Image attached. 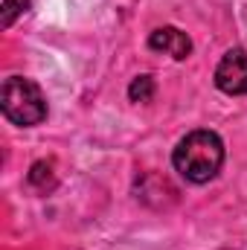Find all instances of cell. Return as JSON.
<instances>
[{
	"mask_svg": "<svg viewBox=\"0 0 247 250\" xmlns=\"http://www.w3.org/2000/svg\"><path fill=\"white\" fill-rule=\"evenodd\" d=\"M172 163L189 184H206L224 166V143L215 131H192L178 143Z\"/></svg>",
	"mask_w": 247,
	"mask_h": 250,
	"instance_id": "6da1fadb",
	"label": "cell"
},
{
	"mask_svg": "<svg viewBox=\"0 0 247 250\" xmlns=\"http://www.w3.org/2000/svg\"><path fill=\"white\" fill-rule=\"evenodd\" d=\"M0 108L9 123L21 125V128H32L47 120V99H44L41 87L23 76H9L3 82Z\"/></svg>",
	"mask_w": 247,
	"mask_h": 250,
	"instance_id": "7a4b0ae2",
	"label": "cell"
},
{
	"mask_svg": "<svg viewBox=\"0 0 247 250\" xmlns=\"http://www.w3.org/2000/svg\"><path fill=\"white\" fill-rule=\"evenodd\" d=\"M215 84L227 96H247V53L230 50L215 67Z\"/></svg>",
	"mask_w": 247,
	"mask_h": 250,
	"instance_id": "3957f363",
	"label": "cell"
},
{
	"mask_svg": "<svg viewBox=\"0 0 247 250\" xmlns=\"http://www.w3.org/2000/svg\"><path fill=\"white\" fill-rule=\"evenodd\" d=\"M148 47H151L154 53H166V56H172V59H178V62H184L186 56L192 53L189 35L181 32L178 26H160V29H154V32L148 35Z\"/></svg>",
	"mask_w": 247,
	"mask_h": 250,
	"instance_id": "277c9868",
	"label": "cell"
},
{
	"mask_svg": "<svg viewBox=\"0 0 247 250\" xmlns=\"http://www.w3.org/2000/svg\"><path fill=\"white\" fill-rule=\"evenodd\" d=\"M29 184L38 189V192H50V189L56 187V172H53V163L38 160V163L29 169Z\"/></svg>",
	"mask_w": 247,
	"mask_h": 250,
	"instance_id": "5b68a950",
	"label": "cell"
},
{
	"mask_svg": "<svg viewBox=\"0 0 247 250\" xmlns=\"http://www.w3.org/2000/svg\"><path fill=\"white\" fill-rule=\"evenodd\" d=\"M128 96H131V102H148L154 96V79L151 76H137L128 87Z\"/></svg>",
	"mask_w": 247,
	"mask_h": 250,
	"instance_id": "8992f818",
	"label": "cell"
},
{
	"mask_svg": "<svg viewBox=\"0 0 247 250\" xmlns=\"http://www.w3.org/2000/svg\"><path fill=\"white\" fill-rule=\"evenodd\" d=\"M26 6H29V0H3V6H0V23L3 26H12L15 18L21 12H26Z\"/></svg>",
	"mask_w": 247,
	"mask_h": 250,
	"instance_id": "52a82bcc",
	"label": "cell"
}]
</instances>
